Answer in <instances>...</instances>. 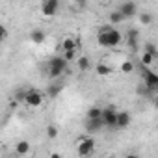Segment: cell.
<instances>
[{
    "label": "cell",
    "mask_w": 158,
    "mask_h": 158,
    "mask_svg": "<svg viewBox=\"0 0 158 158\" xmlns=\"http://www.w3.org/2000/svg\"><path fill=\"white\" fill-rule=\"evenodd\" d=\"M123 41V35L119 30H115L114 26H102L99 30V35H97V43L104 48H115L119 47V43Z\"/></svg>",
    "instance_id": "1"
},
{
    "label": "cell",
    "mask_w": 158,
    "mask_h": 158,
    "mask_svg": "<svg viewBox=\"0 0 158 158\" xmlns=\"http://www.w3.org/2000/svg\"><path fill=\"white\" fill-rule=\"evenodd\" d=\"M67 69H69V61H67L63 56L52 58V60L48 61V65H47V73H48L50 78H60L61 74L67 73Z\"/></svg>",
    "instance_id": "2"
},
{
    "label": "cell",
    "mask_w": 158,
    "mask_h": 158,
    "mask_svg": "<svg viewBox=\"0 0 158 158\" xmlns=\"http://www.w3.org/2000/svg\"><path fill=\"white\" fill-rule=\"evenodd\" d=\"M95 151V139L93 138H80L76 143V152L80 154V156H91Z\"/></svg>",
    "instance_id": "3"
},
{
    "label": "cell",
    "mask_w": 158,
    "mask_h": 158,
    "mask_svg": "<svg viewBox=\"0 0 158 158\" xmlns=\"http://www.w3.org/2000/svg\"><path fill=\"white\" fill-rule=\"evenodd\" d=\"M141 76H143V84H147L154 93L158 91V74L154 71H151L149 67H143L141 65Z\"/></svg>",
    "instance_id": "4"
},
{
    "label": "cell",
    "mask_w": 158,
    "mask_h": 158,
    "mask_svg": "<svg viewBox=\"0 0 158 158\" xmlns=\"http://www.w3.org/2000/svg\"><path fill=\"white\" fill-rule=\"evenodd\" d=\"M117 110L114 108V106H106V108H102V119H104V125L108 127V128H112V130H115L117 128Z\"/></svg>",
    "instance_id": "5"
},
{
    "label": "cell",
    "mask_w": 158,
    "mask_h": 158,
    "mask_svg": "<svg viewBox=\"0 0 158 158\" xmlns=\"http://www.w3.org/2000/svg\"><path fill=\"white\" fill-rule=\"evenodd\" d=\"M43 101H45V95H43L41 91H37V89H28V91H26V99H24V102H26L30 108H37V106H41Z\"/></svg>",
    "instance_id": "6"
},
{
    "label": "cell",
    "mask_w": 158,
    "mask_h": 158,
    "mask_svg": "<svg viewBox=\"0 0 158 158\" xmlns=\"http://www.w3.org/2000/svg\"><path fill=\"white\" fill-rule=\"evenodd\" d=\"M60 10V0H43L41 2V13L45 17H54Z\"/></svg>",
    "instance_id": "7"
},
{
    "label": "cell",
    "mask_w": 158,
    "mask_h": 158,
    "mask_svg": "<svg viewBox=\"0 0 158 158\" xmlns=\"http://www.w3.org/2000/svg\"><path fill=\"white\" fill-rule=\"evenodd\" d=\"M119 11L127 17V19H134L138 15V4L134 2V0H127V2H123L119 6Z\"/></svg>",
    "instance_id": "8"
},
{
    "label": "cell",
    "mask_w": 158,
    "mask_h": 158,
    "mask_svg": "<svg viewBox=\"0 0 158 158\" xmlns=\"http://www.w3.org/2000/svg\"><path fill=\"white\" fill-rule=\"evenodd\" d=\"M106 125H104V119L102 117H93V119H88L86 121V130L88 134H95L99 130H102Z\"/></svg>",
    "instance_id": "9"
},
{
    "label": "cell",
    "mask_w": 158,
    "mask_h": 158,
    "mask_svg": "<svg viewBox=\"0 0 158 158\" xmlns=\"http://www.w3.org/2000/svg\"><path fill=\"white\" fill-rule=\"evenodd\" d=\"M130 123H132V115L127 110H121L117 114V128H127Z\"/></svg>",
    "instance_id": "10"
},
{
    "label": "cell",
    "mask_w": 158,
    "mask_h": 158,
    "mask_svg": "<svg viewBox=\"0 0 158 158\" xmlns=\"http://www.w3.org/2000/svg\"><path fill=\"white\" fill-rule=\"evenodd\" d=\"M45 39H47V34H45L43 30H32V32H30V41H32V43L41 45V43H45Z\"/></svg>",
    "instance_id": "11"
},
{
    "label": "cell",
    "mask_w": 158,
    "mask_h": 158,
    "mask_svg": "<svg viewBox=\"0 0 158 158\" xmlns=\"http://www.w3.org/2000/svg\"><path fill=\"white\" fill-rule=\"evenodd\" d=\"M61 48H63V50H73V48H78V41H76V37H73V35L63 37V41H61Z\"/></svg>",
    "instance_id": "12"
},
{
    "label": "cell",
    "mask_w": 158,
    "mask_h": 158,
    "mask_svg": "<svg viewBox=\"0 0 158 158\" xmlns=\"http://www.w3.org/2000/svg\"><path fill=\"white\" fill-rule=\"evenodd\" d=\"M15 154H19V156H26V154H30V143H28L26 139L19 141V143L15 145Z\"/></svg>",
    "instance_id": "13"
},
{
    "label": "cell",
    "mask_w": 158,
    "mask_h": 158,
    "mask_svg": "<svg viewBox=\"0 0 158 158\" xmlns=\"http://www.w3.org/2000/svg\"><path fill=\"white\" fill-rule=\"evenodd\" d=\"M76 67H78V71H82V73L89 71V69H91V61H89V58H86V56H80V58L76 60Z\"/></svg>",
    "instance_id": "14"
},
{
    "label": "cell",
    "mask_w": 158,
    "mask_h": 158,
    "mask_svg": "<svg viewBox=\"0 0 158 158\" xmlns=\"http://www.w3.org/2000/svg\"><path fill=\"white\" fill-rule=\"evenodd\" d=\"M108 19H110V24H121L123 21H127V17L119 11V8H117V10H114V11L110 13V17H108Z\"/></svg>",
    "instance_id": "15"
},
{
    "label": "cell",
    "mask_w": 158,
    "mask_h": 158,
    "mask_svg": "<svg viewBox=\"0 0 158 158\" xmlns=\"http://www.w3.org/2000/svg\"><path fill=\"white\" fill-rule=\"evenodd\" d=\"M60 93H61V86H60V84H50V86L47 88V97H48V99H56Z\"/></svg>",
    "instance_id": "16"
},
{
    "label": "cell",
    "mask_w": 158,
    "mask_h": 158,
    "mask_svg": "<svg viewBox=\"0 0 158 158\" xmlns=\"http://www.w3.org/2000/svg\"><path fill=\"white\" fill-rule=\"evenodd\" d=\"M112 67L110 65H106V63H99L97 67H95V73L99 74V76H108V74H112Z\"/></svg>",
    "instance_id": "17"
},
{
    "label": "cell",
    "mask_w": 158,
    "mask_h": 158,
    "mask_svg": "<svg viewBox=\"0 0 158 158\" xmlns=\"http://www.w3.org/2000/svg\"><path fill=\"white\" fill-rule=\"evenodd\" d=\"M127 41H128V47L130 48H134L136 47V43H138V30H128L127 32Z\"/></svg>",
    "instance_id": "18"
},
{
    "label": "cell",
    "mask_w": 158,
    "mask_h": 158,
    "mask_svg": "<svg viewBox=\"0 0 158 158\" xmlns=\"http://www.w3.org/2000/svg\"><path fill=\"white\" fill-rule=\"evenodd\" d=\"M93 117H102V108L91 106V108L88 110V119H93Z\"/></svg>",
    "instance_id": "19"
},
{
    "label": "cell",
    "mask_w": 158,
    "mask_h": 158,
    "mask_svg": "<svg viewBox=\"0 0 158 158\" xmlns=\"http://www.w3.org/2000/svg\"><path fill=\"white\" fill-rule=\"evenodd\" d=\"M145 52H149L154 60L158 58V48H156V45H154V43H151V41H147V43H145Z\"/></svg>",
    "instance_id": "20"
},
{
    "label": "cell",
    "mask_w": 158,
    "mask_h": 158,
    "mask_svg": "<svg viewBox=\"0 0 158 158\" xmlns=\"http://www.w3.org/2000/svg\"><path fill=\"white\" fill-rule=\"evenodd\" d=\"M76 52H78L76 48H73V50H63V54H61V56H63V58H65V60H67V61L71 63V61H74V60H78V56H76Z\"/></svg>",
    "instance_id": "21"
},
{
    "label": "cell",
    "mask_w": 158,
    "mask_h": 158,
    "mask_svg": "<svg viewBox=\"0 0 158 158\" xmlns=\"http://www.w3.org/2000/svg\"><path fill=\"white\" fill-rule=\"evenodd\" d=\"M152 61H154V58H152L149 52H143V54H141V65H143V67H151Z\"/></svg>",
    "instance_id": "22"
},
{
    "label": "cell",
    "mask_w": 158,
    "mask_h": 158,
    "mask_svg": "<svg viewBox=\"0 0 158 158\" xmlns=\"http://www.w3.org/2000/svg\"><path fill=\"white\" fill-rule=\"evenodd\" d=\"M119 69H121V73L128 74V73H132V71H134V63H132V61H123Z\"/></svg>",
    "instance_id": "23"
},
{
    "label": "cell",
    "mask_w": 158,
    "mask_h": 158,
    "mask_svg": "<svg viewBox=\"0 0 158 158\" xmlns=\"http://www.w3.org/2000/svg\"><path fill=\"white\" fill-rule=\"evenodd\" d=\"M47 138H48V139H56V138H58V128H56L54 125H48V127H47Z\"/></svg>",
    "instance_id": "24"
},
{
    "label": "cell",
    "mask_w": 158,
    "mask_h": 158,
    "mask_svg": "<svg viewBox=\"0 0 158 158\" xmlns=\"http://www.w3.org/2000/svg\"><path fill=\"white\" fill-rule=\"evenodd\" d=\"M152 21H154V19H152V15H151V13H147V11L139 15V23H141V24H152Z\"/></svg>",
    "instance_id": "25"
},
{
    "label": "cell",
    "mask_w": 158,
    "mask_h": 158,
    "mask_svg": "<svg viewBox=\"0 0 158 158\" xmlns=\"http://www.w3.org/2000/svg\"><path fill=\"white\" fill-rule=\"evenodd\" d=\"M73 2H74V4H78V6L82 8V6H86V2H88V0H73Z\"/></svg>",
    "instance_id": "26"
},
{
    "label": "cell",
    "mask_w": 158,
    "mask_h": 158,
    "mask_svg": "<svg viewBox=\"0 0 158 158\" xmlns=\"http://www.w3.org/2000/svg\"><path fill=\"white\" fill-rule=\"evenodd\" d=\"M2 39H4V41L8 39V30H6V26H2Z\"/></svg>",
    "instance_id": "27"
},
{
    "label": "cell",
    "mask_w": 158,
    "mask_h": 158,
    "mask_svg": "<svg viewBox=\"0 0 158 158\" xmlns=\"http://www.w3.org/2000/svg\"><path fill=\"white\" fill-rule=\"evenodd\" d=\"M152 102H154V108L158 110V97H154V99H152Z\"/></svg>",
    "instance_id": "28"
}]
</instances>
